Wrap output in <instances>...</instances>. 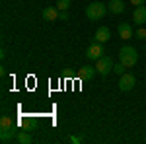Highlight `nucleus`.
Returning <instances> with one entry per match:
<instances>
[{
  "mask_svg": "<svg viewBox=\"0 0 146 144\" xmlns=\"http://www.w3.org/2000/svg\"><path fill=\"white\" fill-rule=\"evenodd\" d=\"M107 8H109L111 14H123L125 4H123V0H111V2H107Z\"/></svg>",
  "mask_w": 146,
  "mask_h": 144,
  "instance_id": "obj_11",
  "label": "nucleus"
},
{
  "mask_svg": "<svg viewBox=\"0 0 146 144\" xmlns=\"http://www.w3.org/2000/svg\"><path fill=\"white\" fill-rule=\"evenodd\" d=\"M56 18H58V8L49 6V8L43 10V20H45V22H55Z\"/></svg>",
  "mask_w": 146,
  "mask_h": 144,
  "instance_id": "obj_12",
  "label": "nucleus"
},
{
  "mask_svg": "<svg viewBox=\"0 0 146 144\" xmlns=\"http://www.w3.org/2000/svg\"><path fill=\"white\" fill-rule=\"evenodd\" d=\"M144 2H146V0H131V4H133V6H142Z\"/></svg>",
  "mask_w": 146,
  "mask_h": 144,
  "instance_id": "obj_20",
  "label": "nucleus"
},
{
  "mask_svg": "<svg viewBox=\"0 0 146 144\" xmlns=\"http://www.w3.org/2000/svg\"><path fill=\"white\" fill-rule=\"evenodd\" d=\"M96 74H98L96 66H90V64H86V66H82L78 70V78H80V80H92Z\"/></svg>",
  "mask_w": 146,
  "mask_h": 144,
  "instance_id": "obj_7",
  "label": "nucleus"
},
{
  "mask_svg": "<svg viewBox=\"0 0 146 144\" xmlns=\"http://www.w3.org/2000/svg\"><path fill=\"white\" fill-rule=\"evenodd\" d=\"M18 133L20 131H16V127H6V129H0V142H12V140H16L18 138Z\"/></svg>",
  "mask_w": 146,
  "mask_h": 144,
  "instance_id": "obj_6",
  "label": "nucleus"
},
{
  "mask_svg": "<svg viewBox=\"0 0 146 144\" xmlns=\"http://www.w3.org/2000/svg\"><path fill=\"white\" fill-rule=\"evenodd\" d=\"M96 70H98V74H101V76H107L109 72H113V60L109 56L103 55L101 58L96 60Z\"/></svg>",
  "mask_w": 146,
  "mask_h": 144,
  "instance_id": "obj_3",
  "label": "nucleus"
},
{
  "mask_svg": "<svg viewBox=\"0 0 146 144\" xmlns=\"http://www.w3.org/2000/svg\"><path fill=\"white\" fill-rule=\"evenodd\" d=\"M136 84V78L133 76V74H129V72H125V74H121V78H119V90L121 92H129V90H133Z\"/></svg>",
  "mask_w": 146,
  "mask_h": 144,
  "instance_id": "obj_4",
  "label": "nucleus"
},
{
  "mask_svg": "<svg viewBox=\"0 0 146 144\" xmlns=\"http://www.w3.org/2000/svg\"><path fill=\"white\" fill-rule=\"evenodd\" d=\"M107 10H109L107 4H103V2H92L90 6L86 8V16L90 18L92 22H98V20H101V18L105 16Z\"/></svg>",
  "mask_w": 146,
  "mask_h": 144,
  "instance_id": "obj_2",
  "label": "nucleus"
},
{
  "mask_svg": "<svg viewBox=\"0 0 146 144\" xmlns=\"http://www.w3.org/2000/svg\"><path fill=\"white\" fill-rule=\"evenodd\" d=\"M119 62H123L127 68H133L138 62V53H136L135 47H129V45H125L121 47V51H119Z\"/></svg>",
  "mask_w": 146,
  "mask_h": 144,
  "instance_id": "obj_1",
  "label": "nucleus"
},
{
  "mask_svg": "<svg viewBox=\"0 0 146 144\" xmlns=\"http://www.w3.org/2000/svg\"><path fill=\"white\" fill-rule=\"evenodd\" d=\"M144 4H146V2H144Z\"/></svg>",
  "mask_w": 146,
  "mask_h": 144,
  "instance_id": "obj_21",
  "label": "nucleus"
},
{
  "mask_svg": "<svg viewBox=\"0 0 146 144\" xmlns=\"http://www.w3.org/2000/svg\"><path fill=\"white\" fill-rule=\"evenodd\" d=\"M56 8L58 10H68L70 8V0H56Z\"/></svg>",
  "mask_w": 146,
  "mask_h": 144,
  "instance_id": "obj_16",
  "label": "nucleus"
},
{
  "mask_svg": "<svg viewBox=\"0 0 146 144\" xmlns=\"http://www.w3.org/2000/svg\"><path fill=\"white\" fill-rule=\"evenodd\" d=\"M103 53H105V51H103V43H98V41H96V43H92L90 47H88L86 56H88L90 60H98V58L103 56Z\"/></svg>",
  "mask_w": 146,
  "mask_h": 144,
  "instance_id": "obj_5",
  "label": "nucleus"
},
{
  "mask_svg": "<svg viewBox=\"0 0 146 144\" xmlns=\"http://www.w3.org/2000/svg\"><path fill=\"white\" fill-rule=\"evenodd\" d=\"M125 70H127V66H125L123 62H117V64H113V72H115V74H119V76H121V74H125Z\"/></svg>",
  "mask_w": 146,
  "mask_h": 144,
  "instance_id": "obj_15",
  "label": "nucleus"
},
{
  "mask_svg": "<svg viewBox=\"0 0 146 144\" xmlns=\"http://www.w3.org/2000/svg\"><path fill=\"white\" fill-rule=\"evenodd\" d=\"M133 16H135V22L138 23V25H144V23H146V4H142V6H136Z\"/></svg>",
  "mask_w": 146,
  "mask_h": 144,
  "instance_id": "obj_10",
  "label": "nucleus"
},
{
  "mask_svg": "<svg viewBox=\"0 0 146 144\" xmlns=\"http://www.w3.org/2000/svg\"><path fill=\"white\" fill-rule=\"evenodd\" d=\"M16 142L29 144V142H31V134L27 133V131H20V133H18V138H16Z\"/></svg>",
  "mask_w": 146,
  "mask_h": 144,
  "instance_id": "obj_13",
  "label": "nucleus"
},
{
  "mask_svg": "<svg viewBox=\"0 0 146 144\" xmlns=\"http://www.w3.org/2000/svg\"><path fill=\"white\" fill-rule=\"evenodd\" d=\"M70 142H72V144H80V142H82V138H80V136H70Z\"/></svg>",
  "mask_w": 146,
  "mask_h": 144,
  "instance_id": "obj_19",
  "label": "nucleus"
},
{
  "mask_svg": "<svg viewBox=\"0 0 146 144\" xmlns=\"http://www.w3.org/2000/svg\"><path fill=\"white\" fill-rule=\"evenodd\" d=\"M58 20H68V12L66 10H58Z\"/></svg>",
  "mask_w": 146,
  "mask_h": 144,
  "instance_id": "obj_18",
  "label": "nucleus"
},
{
  "mask_svg": "<svg viewBox=\"0 0 146 144\" xmlns=\"http://www.w3.org/2000/svg\"><path fill=\"white\" fill-rule=\"evenodd\" d=\"M6 127H14V123H12V119L8 115H4V117L0 119V129H6Z\"/></svg>",
  "mask_w": 146,
  "mask_h": 144,
  "instance_id": "obj_14",
  "label": "nucleus"
},
{
  "mask_svg": "<svg viewBox=\"0 0 146 144\" xmlns=\"http://www.w3.org/2000/svg\"><path fill=\"white\" fill-rule=\"evenodd\" d=\"M119 37H121V39H133V37H135V31H133V25H131V23H121V25H119Z\"/></svg>",
  "mask_w": 146,
  "mask_h": 144,
  "instance_id": "obj_9",
  "label": "nucleus"
},
{
  "mask_svg": "<svg viewBox=\"0 0 146 144\" xmlns=\"http://www.w3.org/2000/svg\"><path fill=\"white\" fill-rule=\"evenodd\" d=\"M136 39H146V29L144 27H138V29H136Z\"/></svg>",
  "mask_w": 146,
  "mask_h": 144,
  "instance_id": "obj_17",
  "label": "nucleus"
},
{
  "mask_svg": "<svg viewBox=\"0 0 146 144\" xmlns=\"http://www.w3.org/2000/svg\"><path fill=\"white\" fill-rule=\"evenodd\" d=\"M111 39V31H109V27H98V31H96V41L98 43H107Z\"/></svg>",
  "mask_w": 146,
  "mask_h": 144,
  "instance_id": "obj_8",
  "label": "nucleus"
}]
</instances>
